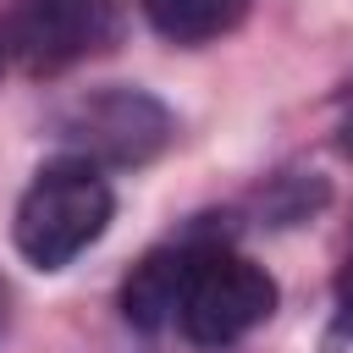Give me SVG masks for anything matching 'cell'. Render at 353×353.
<instances>
[{"mask_svg": "<svg viewBox=\"0 0 353 353\" xmlns=\"http://www.w3.org/2000/svg\"><path fill=\"white\" fill-rule=\"evenodd\" d=\"M110 215H116V193H110L105 171L88 154H61V160H44L33 171L28 193L17 199L11 237H17V254L28 265L61 270L105 237Z\"/></svg>", "mask_w": 353, "mask_h": 353, "instance_id": "cell-1", "label": "cell"}, {"mask_svg": "<svg viewBox=\"0 0 353 353\" xmlns=\"http://www.w3.org/2000/svg\"><path fill=\"white\" fill-rule=\"evenodd\" d=\"M270 309H276V281L265 265H254L232 248L199 243L182 303H176V331L193 347H232L254 325H265Z\"/></svg>", "mask_w": 353, "mask_h": 353, "instance_id": "cell-2", "label": "cell"}, {"mask_svg": "<svg viewBox=\"0 0 353 353\" xmlns=\"http://www.w3.org/2000/svg\"><path fill=\"white\" fill-rule=\"evenodd\" d=\"M55 132L72 143V154H88L94 165H143L171 143L176 121L154 94L116 83L72 99L55 116Z\"/></svg>", "mask_w": 353, "mask_h": 353, "instance_id": "cell-3", "label": "cell"}, {"mask_svg": "<svg viewBox=\"0 0 353 353\" xmlns=\"http://www.w3.org/2000/svg\"><path fill=\"white\" fill-rule=\"evenodd\" d=\"M121 39V6L116 0H17L0 44L33 72L55 77L88 55H105Z\"/></svg>", "mask_w": 353, "mask_h": 353, "instance_id": "cell-4", "label": "cell"}, {"mask_svg": "<svg viewBox=\"0 0 353 353\" xmlns=\"http://www.w3.org/2000/svg\"><path fill=\"white\" fill-rule=\"evenodd\" d=\"M193 254H199V243H171V248H154L143 265H132V276L121 281V314H127V325L160 331V325L176 320Z\"/></svg>", "mask_w": 353, "mask_h": 353, "instance_id": "cell-5", "label": "cell"}, {"mask_svg": "<svg viewBox=\"0 0 353 353\" xmlns=\"http://www.w3.org/2000/svg\"><path fill=\"white\" fill-rule=\"evenodd\" d=\"M149 28L171 44H210L248 17V0H138Z\"/></svg>", "mask_w": 353, "mask_h": 353, "instance_id": "cell-6", "label": "cell"}, {"mask_svg": "<svg viewBox=\"0 0 353 353\" xmlns=\"http://www.w3.org/2000/svg\"><path fill=\"white\" fill-rule=\"evenodd\" d=\"M325 353H353V292H347V303H342V320H336V331H331Z\"/></svg>", "mask_w": 353, "mask_h": 353, "instance_id": "cell-7", "label": "cell"}, {"mask_svg": "<svg viewBox=\"0 0 353 353\" xmlns=\"http://www.w3.org/2000/svg\"><path fill=\"white\" fill-rule=\"evenodd\" d=\"M6 320H11V292H6V281H0V336H6Z\"/></svg>", "mask_w": 353, "mask_h": 353, "instance_id": "cell-8", "label": "cell"}, {"mask_svg": "<svg viewBox=\"0 0 353 353\" xmlns=\"http://www.w3.org/2000/svg\"><path fill=\"white\" fill-rule=\"evenodd\" d=\"M342 292H353V254H347V276H342Z\"/></svg>", "mask_w": 353, "mask_h": 353, "instance_id": "cell-9", "label": "cell"}, {"mask_svg": "<svg viewBox=\"0 0 353 353\" xmlns=\"http://www.w3.org/2000/svg\"><path fill=\"white\" fill-rule=\"evenodd\" d=\"M347 149H353V121H347Z\"/></svg>", "mask_w": 353, "mask_h": 353, "instance_id": "cell-10", "label": "cell"}, {"mask_svg": "<svg viewBox=\"0 0 353 353\" xmlns=\"http://www.w3.org/2000/svg\"><path fill=\"white\" fill-rule=\"evenodd\" d=\"M0 55H6V44H0Z\"/></svg>", "mask_w": 353, "mask_h": 353, "instance_id": "cell-11", "label": "cell"}]
</instances>
